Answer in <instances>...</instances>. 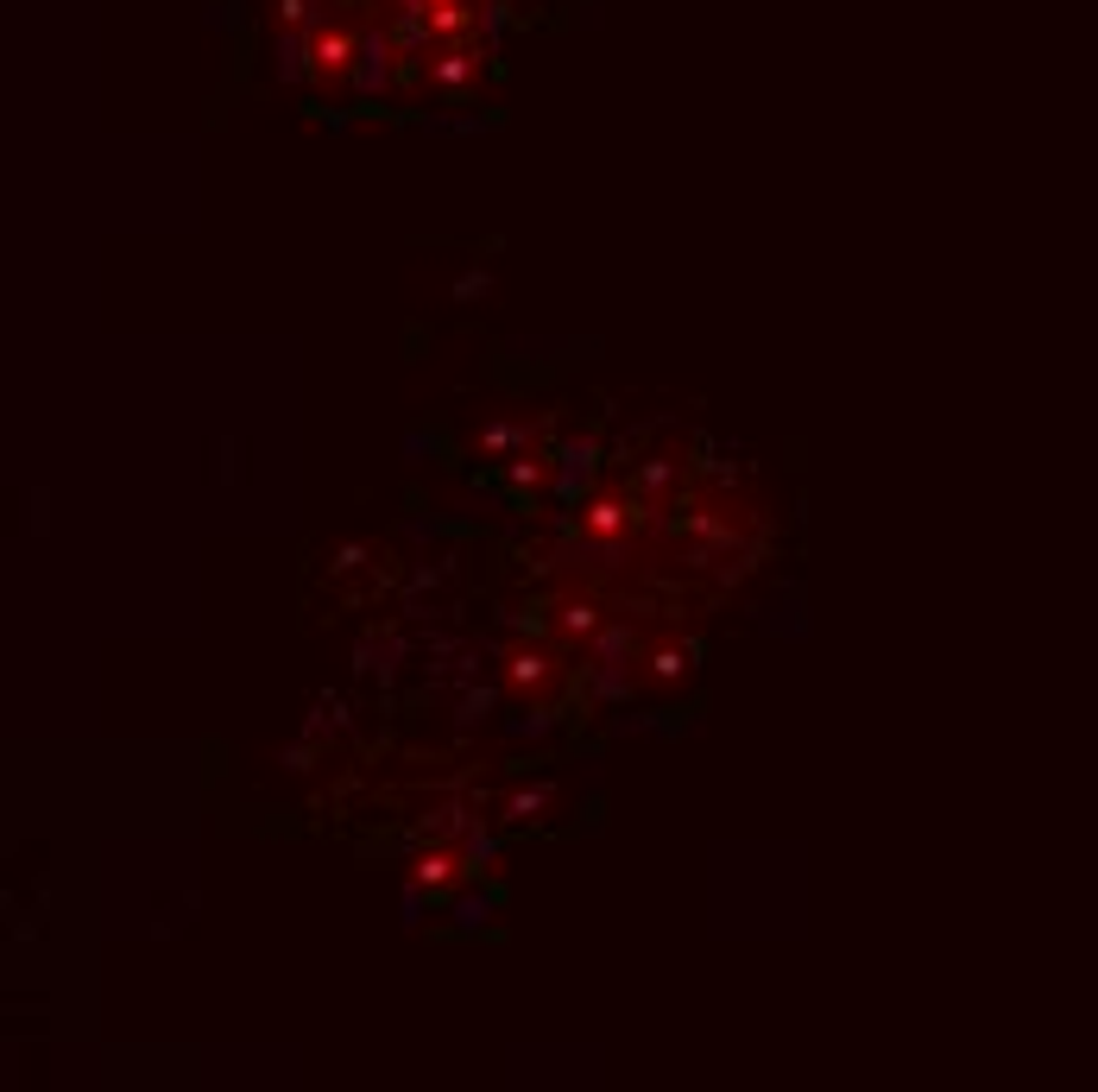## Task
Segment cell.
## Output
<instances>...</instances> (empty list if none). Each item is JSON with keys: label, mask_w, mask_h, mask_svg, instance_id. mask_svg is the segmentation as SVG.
<instances>
[{"label": "cell", "mask_w": 1098, "mask_h": 1092, "mask_svg": "<svg viewBox=\"0 0 1098 1092\" xmlns=\"http://www.w3.org/2000/svg\"><path fill=\"white\" fill-rule=\"evenodd\" d=\"M587 473H593V442H575L562 455V493H568V500H575V487L587 481Z\"/></svg>", "instance_id": "1"}, {"label": "cell", "mask_w": 1098, "mask_h": 1092, "mask_svg": "<svg viewBox=\"0 0 1098 1092\" xmlns=\"http://www.w3.org/2000/svg\"><path fill=\"white\" fill-rule=\"evenodd\" d=\"M581 525H587L593 537H612L619 525H626V506H619V500H593V506H587V518H581Z\"/></svg>", "instance_id": "2"}, {"label": "cell", "mask_w": 1098, "mask_h": 1092, "mask_svg": "<svg viewBox=\"0 0 1098 1092\" xmlns=\"http://www.w3.org/2000/svg\"><path fill=\"white\" fill-rule=\"evenodd\" d=\"M448 865H455L448 852H429V859L417 865V877H423V884H448Z\"/></svg>", "instance_id": "3"}]
</instances>
